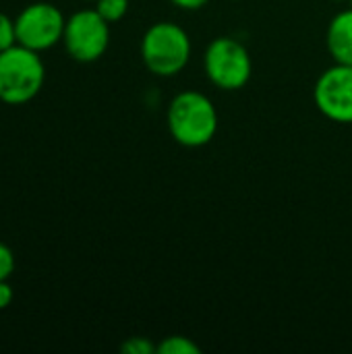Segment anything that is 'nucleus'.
Segmentation results:
<instances>
[{"label": "nucleus", "instance_id": "f257e3e1", "mask_svg": "<svg viewBox=\"0 0 352 354\" xmlns=\"http://www.w3.org/2000/svg\"><path fill=\"white\" fill-rule=\"evenodd\" d=\"M166 124L178 145L203 147L218 133V110L205 93L187 89L172 97Z\"/></svg>", "mask_w": 352, "mask_h": 354}, {"label": "nucleus", "instance_id": "f03ea898", "mask_svg": "<svg viewBox=\"0 0 352 354\" xmlns=\"http://www.w3.org/2000/svg\"><path fill=\"white\" fill-rule=\"evenodd\" d=\"M46 83V66L39 52L21 44L0 52V102L23 106L37 97Z\"/></svg>", "mask_w": 352, "mask_h": 354}, {"label": "nucleus", "instance_id": "7ed1b4c3", "mask_svg": "<svg viewBox=\"0 0 352 354\" xmlns=\"http://www.w3.org/2000/svg\"><path fill=\"white\" fill-rule=\"evenodd\" d=\"M189 33L170 21L154 23L141 37V58L149 73L158 77L178 75L191 60Z\"/></svg>", "mask_w": 352, "mask_h": 354}, {"label": "nucleus", "instance_id": "20e7f679", "mask_svg": "<svg viewBox=\"0 0 352 354\" xmlns=\"http://www.w3.org/2000/svg\"><path fill=\"white\" fill-rule=\"evenodd\" d=\"M205 75L222 91H237L245 87L253 73L249 50L234 37L222 35L207 44L203 54Z\"/></svg>", "mask_w": 352, "mask_h": 354}, {"label": "nucleus", "instance_id": "39448f33", "mask_svg": "<svg viewBox=\"0 0 352 354\" xmlns=\"http://www.w3.org/2000/svg\"><path fill=\"white\" fill-rule=\"evenodd\" d=\"M62 44L73 60L95 62L110 46V23L95 8L77 10L66 19Z\"/></svg>", "mask_w": 352, "mask_h": 354}, {"label": "nucleus", "instance_id": "423d86ee", "mask_svg": "<svg viewBox=\"0 0 352 354\" xmlns=\"http://www.w3.org/2000/svg\"><path fill=\"white\" fill-rule=\"evenodd\" d=\"M64 25L66 17L56 4L31 2L15 17L17 44L41 54L62 41Z\"/></svg>", "mask_w": 352, "mask_h": 354}, {"label": "nucleus", "instance_id": "0eeeda50", "mask_svg": "<svg viewBox=\"0 0 352 354\" xmlns=\"http://www.w3.org/2000/svg\"><path fill=\"white\" fill-rule=\"evenodd\" d=\"M313 100L317 110L340 124H352V64L326 68L313 87Z\"/></svg>", "mask_w": 352, "mask_h": 354}, {"label": "nucleus", "instance_id": "6e6552de", "mask_svg": "<svg viewBox=\"0 0 352 354\" xmlns=\"http://www.w3.org/2000/svg\"><path fill=\"white\" fill-rule=\"evenodd\" d=\"M326 46L334 62L352 64V6L332 17L326 31Z\"/></svg>", "mask_w": 352, "mask_h": 354}, {"label": "nucleus", "instance_id": "1a4fd4ad", "mask_svg": "<svg viewBox=\"0 0 352 354\" xmlns=\"http://www.w3.org/2000/svg\"><path fill=\"white\" fill-rule=\"evenodd\" d=\"M201 348L185 336H168L158 344V354H199Z\"/></svg>", "mask_w": 352, "mask_h": 354}, {"label": "nucleus", "instance_id": "9d476101", "mask_svg": "<svg viewBox=\"0 0 352 354\" xmlns=\"http://www.w3.org/2000/svg\"><path fill=\"white\" fill-rule=\"evenodd\" d=\"M95 10L108 23H116V21H120L127 15L129 0H95Z\"/></svg>", "mask_w": 352, "mask_h": 354}, {"label": "nucleus", "instance_id": "9b49d317", "mask_svg": "<svg viewBox=\"0 0 352 354\" xmlns=\"http://www.w3.org/2000/svg\"><path fill=\"white\" fill-rule=\"evenodd\" d=\"M17 44V31H15V19H10L6 12L0 10V52L8 50Z\"/></svg>", "mask_w": 352, "mask_h": 354}, {"label": "nucleus", "instance_id": "f8f14e48", "mask_svg": "<svg viewBox=\"0 0 352 354\" xmlns=\"http://www.w3.org/2000/svg\"><path fill=\"white\" fill-rule=\"evenodd\" d=\"M120 351L124 354H154L158 353V346L151 340L143 338V336H135V338L124 340Z\"/></svg>", "mask_w": 352, "mask_h": 354}, {"label": "nucleus", "instance_id": "ddd939ff", "mask_svg": "<svg viewBox=\"0 0 352 354\" xmlns=\"http://www.w3.org/2000/svg\"><path fill=\"white\" fill-rule=\"evenodd\" d=\"M12 274H15V253L6 243L0 241V282L10 280Z\"/></svg>", "mask_w": 352, "mask_h": 354}, {"label": "nucleus", "instance_id": "4468645a", "mask_svg": "<svg viewBox=\"0 0 352 354\" xmlns=\"http://www.w3.org/2000/svg\"><path fill=\"white\" fill-rule=\"evenodd\" d=\"M15 299V292H12V286L8 284V280H2L0 282V311H4Z\"/></svg>", "mask_w": 352, "mask_h": 354}, {"label": "nucleus", "instance_id": "2eb2a0df", "mask_svg": "<svg viewBox=\"0 0 352 354\" xmlns=\"http://www.w3.org/2000/svg\"><path fill=\"white\" fill-rule=\"evenodd\" d=\"M174 6L183 8V10H199L203 8L210 0H170Z\"/></svg>", "mask_w": 352, "mask_h": 354}, {"label": "nucleus", "instance_id": "dca6fc26", "mask_svg": "<svg viewBox=\"0 0 352 354\" xmlns=\"http://www.w3.org/2000/svg\"><path fill=\"white\" fill-rule=\"evenodd\" d=\"M332 2H344V0H332Z\"/></svg>", "mask_w": 352, "mask_h": 354}, {"label": "nucleus", "instance_id": "f3484780", "mask_svg": "<svg viewBox=\"0 0 352 354\" xmlns=\"http://www.w3.org/2000/svg\"><path fill=\"white\" fill-rule=\"evenodd\" d=\"M91 2H95V0H91Z\"/></svg>", "mask_w": 352, "mask_h": 354}, {"label": "nucleus", "instance_id": "a211bd4d", "mask_svg": "<svg viewBox=\"0 0 352 354\" xmlns=\"http://www.w3.org/2000/svg\"><path fill=\"white\" fill-rule=\"evenodd\" d=\"M351 6H352V0H351Z\"/></svg>", "mask_w": 352, "mask_h": 354}]
</instances>
